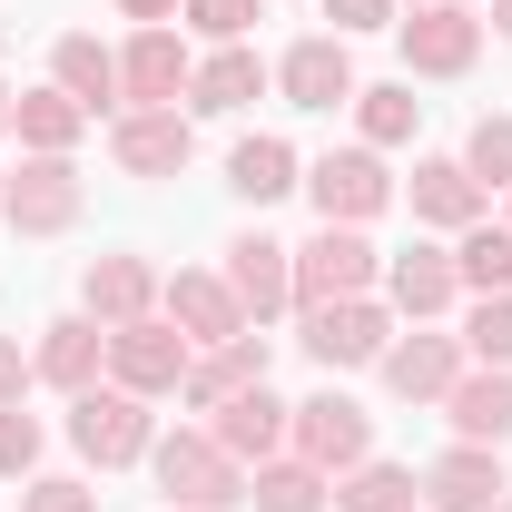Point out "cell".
<instances>
[{
	"label": "cell",
	"mask_w": 512,
	"mask_h": 512,
	"mask_svg": "<svg viewBox=\"0 0 512 512\" xmlns=\"http://www.w3.org/2000/svg\"><path fill=\"white\" fill-rule=\"evenodd\" d=\"M148 473H158L168 512H247V463L217 444L207 424H168L148 444Z\"/></svg>",
	"instance_id": "obj_1"
},
{
	"label": "cell",
	"mask_w": 512,
	"mask_h": 512,
	"mask_svg": "<svg viewBox=\"0 0 512 512\" xmlns=\"http://www.w3.org/2000/svg\"><path fill=\"white\" fill-rule=\"evenodd\" d=\"M394 197H404V178L384 168V148H365V138L306 158V207H316V227H375Z\"/></svg>",
	"instance_id": "obj_2"
},
{
	"label": "cell",
	"mask_w": 512,
	"mask_h": 512,
	"mask_svg": "<svg viewBox=\"0 0 512 512\" xmlns=\"http://www.w3.org/2000/svg\"><path fill=\"white\" fill-rule=\"evenodd\" d=\"M60 434H69V453L89 473H128V463H148V444H158V414L138 394H119V384H89V394H69Z\"/></svg>",
	"instance_id": "obj_3"
},
{
	"label": "cell",
	"mask_w": 512,
	"mask_h": 512,
	"mask_svg": "<svg viewBox=\"0 0 512 512\" xmlns=\"http://www.w3.org/2000/svg\"><path fill=\"white\" fill-rule=\"evenodd\" d=\"M404 325H394V306L384 296H335V306H296V345L316 355L325 375H365V365H384V345H394Z\"/></svg>",
	"instance_id": "obj_4"
},
{
	"label": "cell",
	"mask_w": 512,
	"mask_h": 512,
	"mask_svg": "<svg viewBox=\"0 0 512 512\" xmlns=\"http://www.w3.org/2000/svg\"><path fill=\"white\" fill-rule=\"evenodd\" d=\"M286 453H306L316 473H355L365 453H375V414L345 394V384L325 375L306 404H296V424H286Z\"/></svg>",
	"instance_id": "obj_5"
},
{
	"label": "cell",
	"mask_w": 512,
	"mask_h": 512,
	"mask_svg": "<svg viewBox=\"0 0 512 512\" xmlns=\"http://www.w3.org/2000/svg\"><path fill=\"white\" fill-rule=\"evenodd\" d=\"M188 335L168 316H138V325H109V384L119 394H138V404H168L178 384H188Z\"/></svg>",
	"instance_id": "obj_6"
},
{
	"label": "cell",
	"mask_w": 512,
	"mask_h": 512,
	"mask_svg": "<svg viewBox=\"0 0 512 512\" xmlns=\"http://www.w3.org/2000/svg\"><path fill=\"white\" fill-rule=\"evenodd\" d=\"M188 158H197V119L188 109H119V119H109V168L138 178V188L188 178Z\"/></svg>",
	"instance_id": "obj_7"
},
{
	"label": "cell",
	"mask_w": 512,
	"mask_h": 512,
	"mask_svg": "<svg viewBox=\"0 0 512 512\" xmlns=\"http://www.w3.org/2000/svg\"><path fill=\"white\" fill-rule=\"evenodd\" d=\"M384 286V247L365 227H316L296 247V306H335V296H375Z\"/></svg>",
	"instance_id": "obj_8"
},
{
	"label": "cell",
	"mask_w": 512,
	"mask_h": 512,
	"mask_svg": "<svg viewBox=\"0 0 512 512\" xmlns=\"http://www.w3.org/2000/svg\"><path fill=\"white\" fill-rule=\"evenodd\" d=\"M0 217H10L20 237H69V227L89 217V178H79V158H20Z\"/></svg>",
	"instance_id": "obj_9"
},
{
	"label": "cell",
	"mask_w": 512,
	"mask_h": 512,
	"mask_svg": "<svg viewBox=\"0 0 512 512\" xmlns=\"http://www.w3.org/2000/svg\"><path fill=\"white\" fill-rule=\"evenodd\" d=\"M197 79V50L178 20H158V30H128L119 40V109H178Z\"/></svg>",
	"instance_id": "obj_10"
},
{
	"label": "cell",
	"mask_w": 512,
	"mask_h": 512,
	"mask_svg": "<svg viewBox=\"0 0 512 512\" xmlns=\"http://www.w3.org/2000/svg\"><path fill=\"white\" fill-rule=\"evenodd\" d=\"M384 306H394V325H444L453 306H463V276H453V247L444 237H414V247L384 256Z\"/></svg>",
	"instance_id": "obj_11"
},
{
	"label": "cell",
	"mask_w": 512,
	"mask_h": 512,
	"mask_svg": "<svg viewBox=\"0 0 512 512\" xmlns=\"http://www.w3.org/2000/svg\"><path fill=\"white\" fill-rule=\"evenodd\" d=\"M483 10H404L394 20V50H404V79H473L483 60Z\"/></svg>",
	"instance_id": "obj_12"
},
{
	"label": "cell",
	"mask_w": 512,
	"mask_h": 512,
	"mask_svg": "<svg viewBox=\"0 0 512 512\" xmlns=\"http://www.w3.org/2000/svg\"><path fill=\"white\" fill-rule=\"evenodd\" d=\"M355 50L335 40V30H306V40H286L276 50V99L286 109H355Z\"/></svg>",
	"instance_id": "obj_13"
},
{
	"label": "cell",
	"mask_w": 512,
	"mask_h": 512,
	"mask_svg": "<svg viewBox=\"0 0 512 512\" xmlns=\"http://www.w3.org/2000/svg\"><path fill=\"white\" fill-rule=\"evenodd\" d=\"M463 365H473V355H463V335H444V325H404V335L384 345L375 375H384V394H394V404H444Z\"/></svg>",
	"instance_id": "obj_14"
},
{
	"label": "cell",
	"mask_w": 512,
	"mask_h": 512,
	"mask_svg": "<svg viewBox=\"0 0 512 512\" xmlns=\"http://www.w3.org/2000/svg\"><path fill=\"white\" fill-rule=\"evenodd\" d=\"M227 286H237V306H247V325H276L296 316V247H276L266 227H247V237H227V266H217Z\"/></svg>",
	"instance_id": "obj_15"
},
{
	"label": "cell",
	"mask_w": 512,
	"mask_h": 512,
	"mask_svg": "<svg viewBox=\"0 0 512 512\" xmlns=\"http://www.w3.org/2000/svg\"><path fill=\"white\" fill-rule=\"evenodd\" d=\"M158 316L178 325L197 355H207V345H227V335H247V306H237V286H227L217 266H178V276L158 286Z\"/></svg>",
	"instance_id": "obj_16"
},
{
	"label": "cell",
	"mask_w": 512,
	"mask_h": 512,
	"mask_svg": "<svg viewBox=\"0 0 512 512\" xmlns=\"http://www.w3.org/2000/svg\"><path fill=\"white\" fill-rule=\"evenodd\" d=\"M158 266L138 247H109V256H89L79 266V316H99V325H138V316H158Z\"/></svg>",
	"instance_id": "obj_17"
},
{
	"label": "cell",
	"mask_w": 512,
	"mask_h": 512,
	"mask_svg": "<svg viewBox=\"0 0 512 512\" xmlns=\"http://www.w3.org/2000/svg\"><path fill=\"white\" fill-rule=\"evenodd\" d=\"M404 207H414V227H424V237H463V227H483V217H493V197L473 188V168H463V158H414Z\"/></svg>",
	"instance_id": "obj_18"
},
{
	"label": "cell",
	"mask_w": 512,
	"mask_h": 512,
	"mask_svg": "<svg viewBox=\"0 0 512 512\" xmlns=\"http://www.w3.org/2000/svg\"><path fill=\"white\" fill-rule=\"evenodd\" d=\"M30 365H40V384H50V394H89V384H109V325L69 306V316H50V325H40Z\"/></svg>",
	"instance_id": "obj_19"
},
{
	"label": "cell",
	"mask_w": 512,
	"mask_h": 512,
	"mask_svg": "<svg viewBox=\"0 0 512 512\" xmlns=\"http://www.w3.org/2000/svg\"><path fill=\"white\" fill-rule=\"evenodd\" d=\"M266 365H276V345H266V325H247V335H227V345L188 355V384H178V404H188V414H217V404H237L247 384H266Z\"/></svg>",
	"instance_id": "obj_20"
},
{
	"label": "cell",
	"mask_w": 512,
	"mask_h": 512,
	"mask_svg": "<svg viewBox=\"0 0 512 512\" xmlns=\"http://www.w3.org/2000/svg\"><path fill=\"white\" fill-rule=\"evenodd\" d=\"M503 493H512L503 444H444L424 463V512H493Z\"/></svg>",
	"instance_id": "obj_21"
},
{
	"label": "cell",
	"mask_w": 512,
	"mask_h": 512,
	"mask_svg": "<svg viewBox=\"0 0 512 512\" xmlns=\"http://www.w3.org/2000/svg\"><path fill=\"white\" fill-rule=\"evenodd\" d=\"M266 89H276V60H256L247 40H227V50L197 60V79H188L178 109H188V119H237V109H256Z\"/></svg>",
	"instance_id": "obj_22"
},
{
	"label": "cell",
	"mask_w": 512,
	"mask_h": 512,
	"mask_svg": "<svg viewBox=\"0 0 512 512\" xmlns=\"http://www.w3.org/2000/svg\"><path fill=\"white\" fill-rule=\"evenodd\" d=\"M286 424H296V404H286V394H276V384H247V394H237V404H217V414H207V434H217V444L237 453V463H276V453H286Z\"/></svg>",
	"instance_id": "obj_23"
},
{
	"label": "cell",
	"mask_w": 512,
	"mask_h": 512,
	"mask_svg": "<svg viewBox=\"0 0 512 512\" xmlns=\"http://www.w3.org/2000/svg\"><path fill=\"white\" fill-rule=\"evenodd\" d=\"M89 109L69 99L60 79H40V89H20L10 99V138H20V158H79V138H89Z\"/></svg>",
	"instance_id": "obj_24"
},
{
	"label": "cell",
	"mask_w": 512,
	"mask_h": 512,
	"mask_svg": "<svg viewBox=\"0 0 512 512\" xmlns=\"http://www.w3.org/2000/svg\"><path fill=\"white\" fill-rule=\"evenodd\" d=\"M434 414L453 424V444H512V375L503 365H463Z\"/></svg>",
	"instance_id": "obj_25"
},
{
	"label": "cell",
	"mask_w": 512,
	"mask_h": 512,
	"mask_svg": "<svg viewBox=\"0 0 512 512\" xmlns=\"http://www.w3.org/2000/svg\"><path fill=\"white\" fill-rule=\"evenodd\" d=\"M50 79H60L89 119H119V50H109L99 30H60V40H50Z\"/></svg>",
	"instance_id": "obj_26"
},
{
	"label": "cell",
	"mask_w": 512,
	"mask_h": 512,
	"mask_svg": "<svg viewBox=\"0 0 512 512\" xmlns=\"http://www.w3.org/2000/svg\"><path fill=\"white\" fill-rule=\"evenodd\" d=\"M306 188V158L276 138V128H256V138H237L227 148V197H247V207H276V197Z\"/></svg>",
	"instance_id": "obj_27"
},
{
	"label": "cell",
	"mask_w": 512,
	"mask_h": 512,
	"mask_svg": "<svg viewBox=\"0 0 512 512\" xmlns=\"http://www.w3.org/2000/svg\"><path fill=\"white\" fill-rule=\"evenodd\" d=\"M247 512H335V473H316L306 453H276L247 473Z\"/></svg>",
	"instance_id": "obj_28"
},
{
	"label": "cell",
	"mask_w": 512,
	"mask_h": 512,
	"mask_svg": "<svg viewBox=\"0 0 512 512\" xmlns=\"http://www.w3.org/2000/svg\"><path fill=\"white\" fill-rule=\"evenodd\" d=\"M335 512H424V473L365 453L355 473H335Z\"/></svg>",
	"instance_id": "obj_29"
},
{
	"label": "cell",
	"mask_w": 512,
	"mask_h": 512,
	"mask_svg": "<svg viewBox=\"0 0 512 512\" xmlns=\"http://www.w3.org/2000/svg\"><path fill=\"white\" fill-rule=\"evenodd\" d=\"M414 128H424L414 79H365V89H355V138H365V148H414Z\"/></svg>",
	"instance_id": "obj_30"
},
{
	"label": "cell",
	"mask_w": 512,
	"mask_h": 512,
	"mask_svg": "<svg viewBox=\"0 0 512 512\" xmlns=\"http://www.w3.org/2000/svg\"><path fill=\"white\" fill-rule=\"evenodd\" d=\"M453 276H463V296H512V227L503 217L453 237Z\"/></svg>",
	"instance_id": "obj_31"
},
{
	"label": "cell",
	"mask_w": 512,
	"mask_h": 512,
	"mask_svg": "<svg viewBox=\"0 0 512 512\" xmlns=\"http://www.w3.org/2000/svg\"><path fill=\"white\" fill-rule=\"evenodd\" d=\"M463 168H473V188L493 197V188H512V109H483V119L463 128V148H453Z\"/></svg>",
	"instance_id": "obj_32"
},
{
	"label": "cell",
	"mask_w": 512,
	"mask_h": 512,
	"mask_svg": "<svg viewBox=\"0 0 512 512\" xmlns=\"http://www.w3.org/2000/svg\"><path fill=\"white\" fill-rule=\"evenodd\" d=\"M453 335H463L473 365H503L512 375V296H463V325Z\"/></svg>",
	"instance_id": "obj_33"
},
{
	"label": "cell",
	"mask_w": 512,
	"mask_h": 512,
	"mask_svg": "<svg viewBox=\"0 0 512 512\" xmlns=\"http://www.w3.org/2000/svg\"><path fill=\"white\" fill-rule=\"evenodd\" d=\"M40 453H50V424H40L30 404H0V483H30Z\"/></svg>",
	"instance_id": "obj_34"
},
{
	"label": "cell",
	"mask_w": 512,
	"mask_h": 512,
	"mask_svg": "<svg viewBox=\"0 0 512 512\" xmlns=\"http://www.w3.org/2000/svg\"><path fill=\"white\" fill-rule=\"evenodd\" d=\"M178 20H188V40L227 50V40H247L256 20H266V0H178Z\"/></svg>",
	"instance_id": "obj_35"
},
{
	"label": "cell",
	"mask_w": 512,
	"mask_h": 512,
	"mask_svg": "<svg viewBox=\"0 0 512 512\" xmlns=\"http://www.w3.org/2000/svg\"><path fill=\"white\" fill-rule=\"evenodd\" d=\"M20 512H99V493H89L79 473H30V483H20Z\"/></svg>",
	"instance_id": "obj_36"
},
{
	"label": "cell",
	"mask_w": 512,
	"mask_h": 512,
	"mask_svg": "<svg viewBox=\"0 0 512 512\" xmlns=\"http://www.w3.org/2000/svg\"><path fill=\"white\" fill-rule=\"evenodd\" d=\"M325 20H335V40H365V30H394L404 20V0H316Z\"/></svg>",
	"instance_id": "obj_37"
},
{
	"label": "cell",
	"mask_w": 512,
	"mask_h": 512,
	"mask_svg": "<svg viewBox=\"0 0 512 512\" xmlns=\"http://www.w3.org/2000/svg\"><path fill=\"white\" fill-rule=\"evenodd\" d=\"M30 384H40V365H30V345H20V335H0V404H20Z\"/></svg>",
	"instance_id": "obj_38"
},
{
	"label": "cell",
	"mask_w": 512,
	"mask_h": 512,
	"mask_svg": "<svg viewBox=\"0 0 512 512\" xmlns=\"http://www.w3.org/2000/svg\"><path fill=\"white\" fill-rule=\"evenodd\" d=\"M128 30H158V20H178V0H109Z\"/></svg>",
	"instance_id": "obj_39"
},
{
	"label": "cell",
	"mask_w": 512,
	"mask_h": 512,
	"mask_svg": "<svg viewBox=\"0 0 512 512\" xmlns=\"http://www.w3.org/2000/svg\"><path fill=\"white\" fill-rule=\"evenodd\" d=\"M483 30H493V40H512V0H493V10H483Z\"/></svg>",
	"instance_id": "obj_40"
},
{
	"label": "cell",
	"mask_w": 512,
	"mask_h": 512,
	"mask_svg": "<svg viewBox=\"0 0 512 512\" xmlns=\"http://www.w3.org/2000/svg\"><path fill=\"white\" fill-rule=\"evenodd\" d=\"M404 10H483V0H404Z\"/></svg>",
	"instance_id": "obj_41"
},
{
	"label": "cell",
	"mask_w": 512,
	"mask_h": 512,
	"mask_svg": "<svg viewBox=\"0 0 512 512\" xmlns=\"http://www.w3.org/2000/svg\"><path fill=\"white\" fill-rule=\"evenodd\" d=\"M10 99H20V89H10V79H0V138H10Z\"/></svg>",
	"instance_id": "obj_42"
},
{
	"label": "cell",
	"mask_w": 512,
	"mask_h": 512,
	"mask_svg": "<svg viewBox=\"0 0 512 512\" xmlns=\"http://www.w3.org/2000/svg\"><path fill=\"white\" fill-rule=\"evenodd\" d=\"M503 227H512V188H503Z\"/></svg>",
	"instance_id": "obj_43"
},
{
	"label": "cell",
	"mask_w": 512,
	"mask_h": 512,
	"mask_svg": "<svg viewBox=\"0 0 512 512\" xmlns=\"http://www.w3.org/2000/svg\"><path fill=\"white\" fill-rule=\"evenodd\" d=\"M0 197H10V168H0Z\"/></svg>",
	"instance_id": "obj_44"
},
{
	"label": "cell",
	"mask_w": 512,
	"mask_h": 512,
	"mask_svg": "<svg viewBox=\"0 0 512 512\" xmlns=\"http://www.w3.org/2000/svg\"><path fill=\"white\" fill-rule=\"evenodd\" d=\"M493 512H512V493H503V503H493Z\"/></svg>",
	"instance_id": "obj_45"
}]
</instances>
